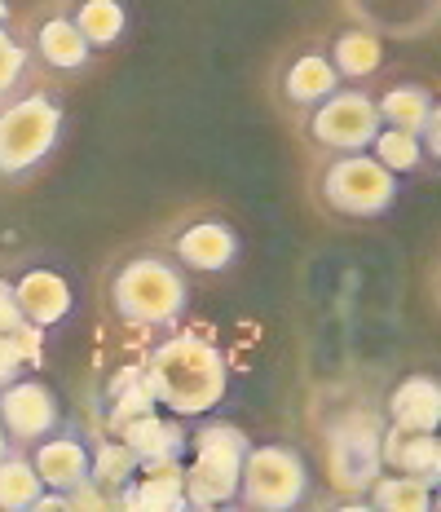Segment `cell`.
<instances>
[{"label":"cell","instance_id":"cell-23","mask_svg":"<svg viewBox=\"0 0 441 512\" xmlns=\"http://www.w3.org/2000/svg\"><path fill=\"white\" fill-rule=\"evenodd\" d=\"M437 106L433 98V89L428 84H415V80H406V84H393V89H384L380 98H375V111H380V124H393V128H415L428 120V111Z\"/></svg>","mask_w":441,"mask_h":512},{"label":"cell","instance_id":"cell-6","mask_svg":"<svg viewBox=\"0 0 441 512\" xmlns=\"http://www.w3.org/2000/svg\"><path fill=\"white\" fill-rule=\"evenodd\" d=\"M309 486H314V477H309V464L296 446L287 442L247 446L234 504L252 512H292L309 499Z\"/></svg>","mask_w":441,"mask_h":512},{"label":"cell","instance_id":"cell-22","mask_svg":"<svg viewBox=\"0 0 441 512\" xmlns=\"http://www.w3.org/2000/svg\"><path fill=\"white\" fill-rule=\"evenodd\" d=\"M367 151L380 159L389 173L397 177H415V173H428V155H424V146H419V137L411 133V128H393V124H380V133L371 137V146Z\"/></svg>","mask_w":441,"mask_h":512},{"label":"cell","instance_id":"cell-3","mask_svg":"<svg viewBox=\"0 0 441 512\" xmlns=\"http://www.w3.org/2000/svg\"><path fill=\"white\" fill-rule=\"evenodd\" d=\"M67 102L58 89H27L0 98V186H23L58 151Z\"/></svg>","mask_w":441,"mask_h":512},{"label":"cell","instance_id":"cell-12","mask_svg":"<svg viewBox=\"0 0 441 512\" xmlns=\"http://www.w3.org/2000/svg\"><path fill=\"white\" fill-rule=\"evenodd\" d=\"M9 283H14V301L27 327L53 332V327H62L71 318L75 292L62 270H53V265H23L18 274H9Z\"/></svg>","mask_w":441,"mask_h":512},{"label":"cell","instance_id":"cell-8","mask_svg":"<svg viewBox=\"0 0 441 512\" xmlns=\"http://www.w3.org/2000/svg\"><path fill=\"white\" fill-rule=\"evenodd\" d=\"M380 429L384 420L371 411H344L327 429V473L344 495H362L380 477Z\"/></svg>","mask_w":441,"mask_h":512},{"label":"cell","instance_id":"cell-30","mask_svg":"<svg viewBox=\"0 0 441 512\" xmlns=\"http://www.w3.org/2000/svg\"><path fill=\"white\" fill-rule=\"evenodd\" d=\"M9 23V0H0V27Z\"/></svg>","mask_w":441,"mask_h":512},{"label":"cell","instance_id":"cell-13","mask_svg":"<svg viewBox=\"0 0 441 512\" xmlns=\"http://www.w3.org/2000/svg\"><path fill=\"white\" fill-rule=\"evenodd\" d=\"M27 460H31V468H36V477H40L45 490L71 495L75 486L89 482L93 446L84 442L75 429H53L49 437H40L36 446H27Z\"/></svg>","mask_w":441,"mask_h":512},{"label":"cell","instance_id":"cell-2","mask_svg":"<svg viewBox=\"0 0 441 512\" xmlns=\"http://www.w3.org/2000/svg\"><path fill=\"white\" fill-rule=\"evenodd\" d=\"M106 305L128 327H172L190 309V274L164 248H137L115 261Z\"/></svg>","mask_w":441,"mask_h":512},{"label":"cell","instance_id":"cell-28","mask_svg":"<svg viewBox=\"0 0 441 512\" xmlns=\"http://www.w3.org/2000/svg\"><path fill=\"white\" fill-rule=\"evenodd\" d=\"M18 323H23V314L14 301V283H9V274H0V332H14Z\"/></svg>","mask_w":441,"mask_h":512},{"label":"cell","instance_id":"cell-14","mask_svg":"<svg viewBox=\"0 0 441 512\" xmlns=\"http://www.w3.org/2000/svg\"><path fill=\"white\" fill-rule=\"evenodd\" d=\"M115 508L128 512H181L186 504V468L181 460L142 464L128 482L115 490Z\"/></svg>","mask_w":441,"mask_h":512},{"label":"cell","instance_id":"cell-19","mask_svg":"<svg viewBox=\"0 0 441 512\" xmlns=\"http://www.w3.org/2000/svg\"><path fill=\"white\" fill-rule=\"evenodd\" d=\"M362 504L375 512H428V508H437V482L380 468V477L362 490Z\"/></svg>","mask_w":441,"mask_h":512},{"label":"cell","instance_id":"cell-20","mask_svg":"<svg viewBox=\"0 0 441 512\" xmlns=\"http://www.w3.org/2000/svg\"><path fill=\"white\" fill-rule=\"evenodd\" d=\"M327 58H331V67H336L340 80L362 84L384 67V45L371 27H344V31H336V40H331Z\"/></svg>","mask_w":441,"mask_h":512},{"label":"cell","instance_id":"cell-5","mask_svg":"<svg viewBox=\"0 0 441 512\" xmlns=\"http://www.w3.org/2000/svg\"><path fill=\"white\" fill-rule=\"evenodd\" d=\"M247 446L252 442L243 437V429H234V424H225V420L195 424V433H190V442H186L190 460H181V468H186V504L190 508L234 504Z\"/></svg>","mask_w":441,"mask_h":512},{"label":"cell","instance_id":"cell-7","mask_svg":"<svg viewBox=\"0 0 441 512\" xmlns=\"http://www.w3.org/2000/svg\"><path fill=\"white\" fill-rule=\"evenodd\" d=\"M300 133L309 137V146L327 155H344V151H367L371 137L380 133V111H375V98L358 84L349 89L327 93L318 106H309L300 115Z\"/></svg>","mask_w":441,"mask_h":512},{"label":"cell","instance_id":"cell-1","mask_svg":"<svg viewBox=\"0 0 441 512\" xmlns=\"http://www.w3.org/2000/svg\"><path fill=\"white\" fill-rule=\"evenodd\" d=\"M142 384L164 407L181 420H203L225 402L230 389V362L212 340L203 336H168L142 362Z\"/></svg>","mask_w":441,"mask_h":512},{"label":"cell","instance_id":"cell-4","mask_svg":"<svg viewBox=\"0 0 441 512\" xmlns=\"http://www.w3.org/2000/svg\"><path fill=\"white\" fill-rule=\"evenodd\" d=\"M406 177L389 173L371 151H344L327 155V164L314 177V195L331 217L344 221H375L402 199Z\"/></svg>","mask_w":441,"mask_h":512},{"label":"cell","instance_id":"cell-9","mask_svg":"<svg viewBox=\"0 0 441 512\" xmlns=\"http://www.w3.org/2000/svg\"><path fill=\"white\" fill-rule=\"evenodd\" d=\"M0 424H5V437L18 451H27L40 437L62 429V402H58V393L49 389V380L23 371V376L0 384Z\"/></svg>","mask_w":441,"mask_h":512},{"label":"cell","instance_id":"cell-18","mask_svg":"<svg viewBox=\"0 0 441 512\" xmlns=\"http://www.w3.org/2000/svg\"><path fill=\"white\" fill-rule=\"evenodd\" d=\"M384 420L397 424V429L437 433V424H441V384L433 376L397 380L389 389V402H384Z\"/></svg>","mask_w":441,"mask_h":512},{"label":"cell","instance_id":"cell-21","mask_svg":"<svg viewBox=\"0 0 441 512\" xmlns=\"http://www.w3.org/2000/svg\"><path fill=\"white\" fill-rule=\"evenodd\" d=\"M62 9L71 14V23L80 27V36L89 40L93 53L115 49L128 36V5L124 0H67Z\"/></svg>","mask_w":441,"mask_h":512},{"label":"cell","instance_id":"cell-27","mask_svg":"<svg viewBox=\"0 0 441 512\" xmlns=\"http://www.w3.org/2000/svg\"><path fill=\"white\" fill-rule=\"evenodd\" d=\"M415 137H419V146H424V155H428V164H441V106H433L428 111V120L415 128Z\"/></svg>","mask_w":441,"mask_h":512},{"label":"cell","instance_id":"cell-16","mask_svg":"<svg viewBox=\"0 0 441 512\" xmlns=\"http://www.w3.org/2000/svg\"><path fill=\"white\" fill-rule=\"evenodd\" d=\"M340 76L336 67H331V58L322 49H309V53H296L292 62H283V71H278L274 89H278V102L287 106V111L305 115L309 106H318L327 93L340 89Z\"/></svg>","mask_w":441,"mask_h":512},{"label":"cell","instance_id":"cell-17","mask_svg":"<svg viewBox=\"0 0 441 512\" xmlns=\"http://www.w3.org/2000/svg\"><path fill=\"white\" fill-rule=\"evenodd\" d=\"M380 464L389 473H411V477H428L441 486V442L437 433L424 429H397L384 420L380 429Z\"/></svg>","mask_w":441,"mask_h":512},{"label":"cell","instance_id":"cell-25","mask_svg":"<svg viewBox=\"0 0 441 512\" xmlns=\"http://www.w3.org/2000/svg\"><path fill=\"white\" fill-rule=\"evenodd\" d=\"M137 468H142V460L128 451L120 437H106V442L93 446V468H89V477L106 490V495H111V504H115V490H120L128 477L137 473Z\"/></svg>","mask_w":441,"mask_h":512},{"label":"cell","instance_id":"cell-11","mask_svg":"<svg viewBox=\"0 0 441 512\" xmlns=\"http://www.w3.org/2000/svg\"><path fill=\"white\" fill-rule=\"evenodd\" d=\"M27 53L31 62H36L40 71H49V76H84V71L93 67V49L89 40L80 36V27L71 23L67 9H49V14H40L36 23L27 27Z\"/></svg>","mask_w":441,"mask_h":512},{"label":"cell","instance_id":"cell-26","mask_svg":"<svg viewBox=\"0 0 441 512\" xmlns=\"http://www.w3.org/2000/svg\"><path fill=\"white\" fill-rule=\"evenodd\" d=\"M31 71V53H27V40L18 36L14 27H0V98L23 89Z\"/></svg>","mask_w":441,"mask_h":512},{"label":"cell","instance_id":"cell-15","mask_svg":"<svg viewBox=\"0 0 441 512\" xmlns=\"http://www.w3.org/2000/svg\"><path fill=\"white\" fill-rule=\"evenodd\" d=\"M115 437L137 455L142 464H159V460H186V442H190V420L181 415H164V407L137 415L115 429Z\"/></svg>","mask_w":441,"mask_h":512},{"label":"cell","instance_id":"cell-24","mask_svg":"<svg viewBox=\"0 0 441 512\" xmlns=\"http://www.w3.org/2000/svg\"><path fill=\"white\" fill-rule=\"evenodd\" d=\"M40 477L36 468H31L27 451H5L0 455V512H31V504H36L40 495Z\"/></svg>","mask_w":441,"mask_h":512},{"label":"cell","instance_id":"cell-29","mask_svg":"<svg viewBox=\"0 0 441 512\" xmlns=\"http://www.w3.org/2000/svg\"><path fill=\"white\" fill-rule=\"evenodd\" d=\"M5 451H14V442L5 437V424H0V455H5Z\"/></svg>","mask_w":441,"mask_h":512},{"label":"cell","instance_id":"cell-10","mask_svg":"<svg viewBox=\"0 0 441 512\" xmlns=\"http://www.w3.org/2000/svg\"><path fill=\"white\" fill-rule=\"evenodd\" d=\"M164 252L186 274H225L239 265L243 239L225 217H190L164 239Z\"/></svg>","mask_w":441,"mask_h":512}]
</instances>
